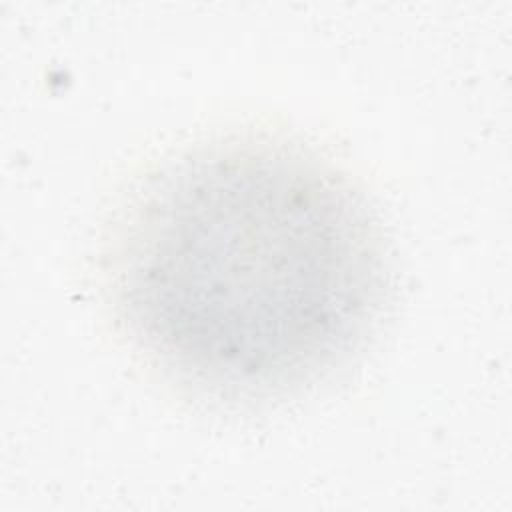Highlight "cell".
<instances>
[{
  "label": "cell",
  "mask_w": 512,
  "mask_h": 512,
  "mask_svg": "<svg viewBox=\"0 0 512 512\" xmlns=\"http://www.w3.org/2000/svg\"><path fill=\"white\" fill-rule=\"evenodd\" d=\"M108 274L132 344L230 402L318 384L364 344L386 290L378 224L348 178L262 140L198 148L152 176Z\"/></svg>",
  "instance_id": "1"
}]
</instances>
